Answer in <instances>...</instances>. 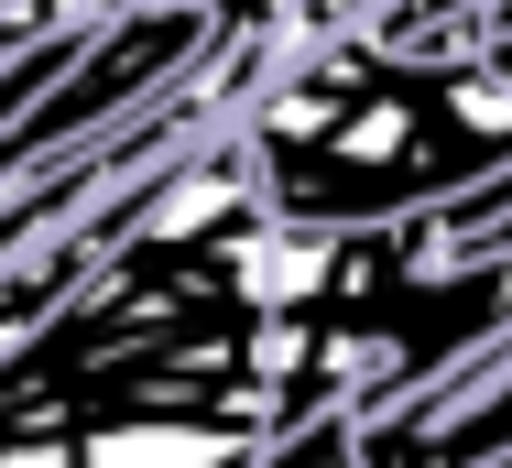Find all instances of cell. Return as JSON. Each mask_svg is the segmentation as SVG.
I'll use <instances>...</instances> for the list:
<instances>
[{
	"label": "cell",
	"mask_w": 512,
	"mask_h": 468,
	"mask_svg": "<svg viewBox=\"0 0 512 468\" xmlns=\"http://www.w3.org/2000/svg\"><path fill=\"white\" fill-rule=\"evenodd\" d=\"M273 218L393 229L414 207L512 175V55H382L371 33H316L229 109Z\"/></svg>",
	"instance_id": "1"
},
{
	"label": "cell",
	"mask_w": 512,
	"mask_h": 468,
	"mask_svg": "<svg viewBox=\"0 0 512 468\" xmlns=\"http://www.w3.org/2000/svg\"><path fill=\"white\" fill-rule=\"evenodd\" d=\"M349 436H360V468H491V458H512V327L458 349L414 392L371 403Z\"/></svg>",
	"instance_id": "2"
},
{
	"label": "cell",
	"mask_w": 512,
	"mask_h": 468,
	"mask_svg": "<svg viewBox=\"0 0 512 468\" xmlns=\"http://www.w3.org/2000/svg\"><path fill=\"white\" fill-rule=\"evenodd\" d=\"M251 468H360V436H349V414H306V425L262 436Z\"/></svg>",
	"instance_id": "3"
},
{
	"label": "cell",
	"mask_w": 512,
	"mask_h": 468,
	"mask_svg": "<svg viewBox=\"0 0 512 468\" xmlns=\"http://www.w3.org/2000/svg\"><path fill=\"white\" fill-rule=\"evenodd\" d=\"M11 11H22V0H0V22H11ZM11 33H22V22H11Z\"/></svg>",
	"instance_id": "4"
},
{
	"label": "cell",
	"mask_w": 512,
	"mask_h": 468,
	"mask_svg": "<svg viewBox=\"0 0 512 468\" xmlns=\"http://www.w3.org/2000/svg\"><path fill=\"white\" fill-rule=\"evenodd\" d=\"M491 468H512V458H491Z\"/></svg>",
	"instance_id": "5"
}]
</instances>
